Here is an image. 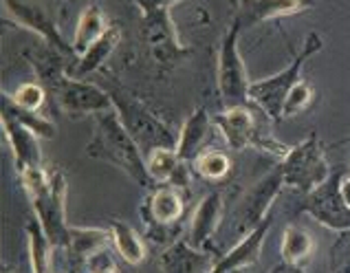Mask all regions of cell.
<instances>
[{"label":"cell","instance_id":"1","mask_svg":"<svg viewBox=\"0 0 350 273\" xmlns=\"http://www.w3.org/2000/svg\"><path fill=\"white\" fill-rule=\"evenodd\" d=\"M23 185L31 198L36 220L55 249H68L71 227L66 222V179L59 168H27L20 172Z\"/></svg>","mask_w":350,"mask_h":273},{"label":"cell","instance_id":"2","mask_svg":"<svg viewBox=\"0 0 350 273\" xmlns=\"http://www.w3.org/2000/svg\"><path fill=\"white\" fill-rule=\"evenodd\" d=\"M86 155L93 159H102L106 164L119 168L139 185L154 187L148 172L146 155L142 153L139 144L122 124L115 108L95 115V133L91 144L86 148Z\"/></svg>","mask_w":350,"mask_h":273},{"label":"cell","instance_id":"3","mask_svg":"<svg viewBox=\"0 0 350 273\" xmlns=\"http://www.w3.org/2000/svg\"><path fill=\"white\" fill-rule=\"evenodd\" d=\"M322 47H324L322 36L315 31L308 34L304 40L302 51L293 57V62L288 64V68H284L282 73H278V75L260 79V82H252V88H249V102H254L269 119H273V121L282 119V108L286 102V95L302 82L299 75H302L304 64L308 62V57L315 55Z\"/></svg>","mask_w":350,"mask_h":273},{"label":"cell","instance_id":"4","mask_svg":"<svg viewBox=\"0 0 350 273\" xmlns=\"http://www.w3.org/2000/svg\"><path fill=\"white\" fill-rule=\"evenodd\" d=\"M108 95L113 99L115 113L122 119V124L133 139L142 148V153L148 157L159 148H174L176 150V139L170 133L167 126L159 119L152 110H148L137 97L128 95L126 90H108Z\"/></svg>","mask_w":350,"mask_h":273},{"label":"cell","instance_id":"5","mask_svg":"<svg viewBox=\"0 0 350 273\" xmlns=\"http://www.w3.org/2000/svg\"><path fill=\"white\" fill-rule=\"evenodd\" d=\"M142 12L144 38L159 66H172L189 55V49L178 40L176 25L172 20L174 3H137Z\"/></svg>","mask_w":350,"mask_h":273},{"label":"cell","instance_id":"6","mask_svg":"<svg viewBox=\"0 0 350 273\" xmlns=\"http://www.w3.org/2000/svg\"><path fill=\"white\" fill-rule=\"evenodd\" d=\"M282 187H284V179L282 172H280V166L273 172H269L265 179H260L254 187H249L243 200L234 207L232 216L227 218V229H225L227 238H234L238 245L267 216H271V207Z\"/></svg>","mask_w":350,"mask_h":273},{"label":"cell","instance_id":"7","mask_svg":"<svg viewBox=\"0 0 350 273\" xmlns=\"http://www.w3.org/2000/svg\"><path fill=\"white\" fill-rule=\"evenodd\" d=\"M280 172H282L284 185L297 190L302 196L311 194L315 187L328 181L333 170L324 157L317 133H311L304 141L288 150L280 164Z\"/></svg>","mask_w":350,"mask_h":273},{"label":"cell","instance_id":"8","mask_svg":"<svg viewBox=\"0 0 350 273\" xmlns=\"http://www.w3.org/2000/svg\"><path fill=\"white\" fill-rule=\"evenodd\" d=\"M240 31H243V20L236 14L223 36L221 51H218V93H221L225 108H240L249 104L252 82H249L245 62L238 51Z\"/></svg>","mask_w":350,"mask_h":273},{"label":"cell","instance_id":"9","mask_svg":"<svg viewBox=\"0 0 350 273\" xmlns=\"http://www.w3.org/2000/svg\"><path fill=\"white\" fill-rule=\"evenodd\" d=\"M214 124L225 137V144L232 150H245V148H258L265 153H271L280 159H284L291 148L280 144L271 135H265L262 128L258 126L256 117L247 106L240 108H225L223 113L214 115Z\"/></svg>","mask_w":350,"mask_h":273},{"label":"cell","instance_id":"10","mask_svg":"<svg viewBox=\"0 0 350 273\" xmlns=\"http://www.w3.org/2000/svg\"><path fill=\"white\" fill-rule=\"evenodd\" d=\"M344 174L342 170L331 172L328 181L315 187L311 194L302 196L299 209L306 211L313 220L333 231H350V207L342 194Z\"/></svg>","mask_w":350,"mask_h":273},{"label":"cell","instance_id":"11","mask_svg":"<svg viewBox=\"0 0 350 273\" xmlns=\"http://www.w3.org/2000/svg\"><path fill=\"white\" fill-rule=\"evenodd\" d=\"M3 9L16 20L18 25H23L25 29H29V31H33L36 36L42 38L44 47L53 49V51H57L64 57H75L73 47L62 38V34H59V29L55 25V18L46 5L25 3V0H5Z\"/></svg>","mask_w":350,"mask_h":273},{"label":"cell","instance_id":"12","mask_svg":"<svg viewBox=\"0 0 350 273\" xmlns=\"http://www.w3.org/2000/svg\"><path fill=\"white\" fill-rule=\"evenodd\" d=\"M183 211H185V203L181 190L170 185L152 190L142 203V216L146 220V225L150 227V231L157 229V234H152L154 238H159L161 231L172 229L181 220Z\"/></svg>","mask_w":350,"mask_h":273},{"label":"cell","instance_id":"13","mask_svg":"<svg viewBox=\"0 0 350 273\" xmlns=\"http://www.w3.org/2000/svg\"><path fill=\"white\" fill-rule=\"evenodd\" d=\"M221 220H223V194L221 192H212V194H207L196 205L194 216L185 229V240L194 249L209 251V242H212L214 234L221 227Z\"/></svg>","mask_w":350,"mask_h":273},{"label":"cell","instance_id":"14","mask_svg":"<svg viewBox=\"0 0 350 273\" xmlns=\"http://www.w3.org/2000/svg\"><path fill=\"white\" fill-rule=\"evenodd\" d=\"M221 256L223 254L216 251L194 249L185 238H178L161 254L159 265H161V273H209Z\"/></svg>","mask_w":350,"mask_h":273},{"label":"cell","instance_id":"15","mask_svg":"<svg viewBox=\"0 0 350 273\" xmlns=\"http://www.w3.org/2000/svg\"><path fill=\"white\" fill-rule=\"evenodd\" d=\"M214 117H209L205 108H196L192 115L185 119L181 133L176 137V155L181 161L189 164L207 153V144L214 135Z\"/></svg>","mask_w":350,"mask_h":273},{"label":"cell","instance_id":"16","mask_svg":"<svg viewBox=\"0 0 350 273\" xmlns=\"http://www.w3.org/2000/svg\"><path fill=\"white\" fill-rule=\"evenodd\" d=\"M271 220H273V214L267 216L252 231V234L245 236L243 240L238 242V245H234L232 249L227 251V254H223L221 258H218L214 269L209 271V273H229V271H234V269H247V267H252L254 262L258 260L260 251H262L267 234H269V229H271Z\"/></svg>","mask_w":350,"mask_h":273},{"label":"cell","instance_id":"17","mask_svg":"<svg viewBox=\"0 0 350 273\" xmlns=\"http://www.w3.org/2000/svg\"><path fill=\"white\" fill-rule=\"evenodd\" d=\"M150 179L154 185H170L185 190L189 185V172L187 164L178 159L174 148H159L146 157Z\"/></svg>","mask_w":350,"mask_h":273},{"label":"cell","instance_id":"18","mask_svg":"<svg viewBox=\"0 0 350 273\" xmlns=\"http://www.w3.org/2000/svg\"><path fill=\"white\" fill-rule=\"evenodd\" d=\"M3 130L12 144L18 172L27 168H42V150H40V137L33 130L18 124L16 119L9 115H3Z\"/></svg>","mask_w":350,"mask_h":273},{"label":"cell","instance_id":"19","mask_svg":"<svg viewBox=\"0 0 350 273\" xmlns=\"http://www.w3.org/2000/svg\"><path fill=\"white\" fill-rule=\"evenodd\" d=\"M108 23H106V14L102 12V7L97 3L88 5L82 16L77 20V27H75V34H73V53L79 60L82 55H86V51L91 49L99 38H102L108 31Z\"/></svg>","mask_w":350,"mask_h":273},{"label":"cell","instance_id":"20","mask_svg":"<svg viewBox=\"0 0 350 273\" xmlns=\"http://www.w3.org/2000/svg\"><path fill=\"white\" fill-rule=\"evenodd\" d=\"M108 240H113L111 229L97 227H71V240H68V258L77 265H86L88 258H93L99 251H104Z\"/></svg>","mask_w":350,"mask_h":273},{"label":"cell","instance_id":"21","mask_svg":"<svg viewBox=\"0 0 350 273\" xmlns=\"http://www.w3.org/2000/svg\"><path fill=\"white\" fill-rule=\"evenodd\" d=\"M119 40H122V31H119V27H111L108 31L97 40V42L88 49L86 55H82L79 60H75V64L71 66V70H68V75L71 77H82L86 73H93V70H97L99 66H102L108 55L113 53V49L119 44Z\"/></svg>","mask_w":350,"mask_h":273},{"label":"cell","instance_id":"22","mask_svg":"<svg viewBox=\"0 0 350 273\" xmlns=\"http://www.w3.org/2000/svg\"><path fill=\"white\" fill-rule=\"evenodd\" d=\"M315 251V240L308 234L306 229L297 227V225H288L282 234V247H280V254H282V262L291 267L302 269L304 262L313 256Z\"/></svg>","mask_w":350,"mask_h":273},{"label":"cell","instance_id":"23","mask_svg":"<svg viewBox=\"0 0 350 273\" xmlns=\"http://www.w3.org/2000/svg\"><path fill=\"white\" fill-rule=\"evenodd\" d=\"M308 5L304 3H243L238 5V16L243 20V27H252L260 20H271V18H284V16H293L304 12Z\"/></svg>","mask_w":350,"mask_h":273},{"label":"cell","instance_id":"24","mask_svg":"<svg viewBox=\"0 0 350 273\" xmlns=\"http://www.w3.org/2000/svg\"><path fill=\"white\" fill-rule=\"evenodd\" d=\"M111 236L115 242L117 254L122 256L128 265H139L146 258V245L139 238V234L124 220H113L111 222Z\"/></svg>","mask_w":350,"mask_h":273},{"label":"cell","instance_id":"25","mask_svg":"<svg viewBox=\"0 0 350 273\" xmlns=\"http://www.w3.org/2000/svg\"><path fill=\"white\" fill-rule=\"evenodd\" d=\"M27 238H29V254H31V271L51 273V254L55 247L46 238L42 225L36 218L27 222Z\"/></svg>","mask_w":350,"mask_h":273},{"label":"cell","instance_id":"26","mask_svg":"<svg viewBox=\"0 0 350 273\" xmlns=\"http://www.w3.org/2000/svg\"><path fill=\"white\" fill-rule=\"evenodd\" d=\"M3 115H9L12 119H16L18 124H23L25 128L33 130L40 139H51L55 135V126L51 124V121L40 117L38 113H31V110H25V108L16 106L9 95L3 97Z\"/></svg>","mask_w":350,"mask_h":273},{"label":"cell","instance_id":"27","mask_svg":"<svg viewBox=\"0 0 350 273\" xmlns=\"http://www.w3.org/2000/svg\"><path fill=\"white\" fill-rule=\"evenodd\" d=\"M194 172L198 177H203L207 181H221L229 174L232 170V161L221 150H207L201 157L194 161Z\"/></svg>","mask_w":350,"mask_h":273},{"label":"cell","instance_id":"28","mask_svg":"<svg viewBox=\"0 0 350 273\" xmlns=\"http://www.w3.org/2000/svg\"><path fill=\"white\" fill-rule=\"evenodd\" d=\"M12 97V102L20 108H25V110H31V113H38L40 106L44 104V99H46V88L44 86H40V84H33V82H29V84H23L14 95H9Z\"/></svg>","mask_w":350,"mask_h":273},{"label":"cell","instance_id":"29","mask_svg":"<svg viewBox=\"0 0 350 273\" xmlns=\"http://www.w3.org/2000/svg\"><path fill=\"white\" fill-rule=\"evenodd\" d=\"M311 97H313L311 86H308L306 82H299L291 93L286 95V102L282 108V119H288L297 113H302V110L308 106V102H311Z\"/></svg>","mask_w":350,"mask_h":273},{"label":"cell","instance_id":"30","mask_svg":"<svg viewBox=\"0 0 350 273\" xmlns=\"http://www.w3.org/2000/svg\"><path fill=\"white\" fill-rule=\"evenodd\" d=\"M331 271L350 273V236H344L335 242L333 254H331Z\"/></svg>","mask_w":350,"mask_h":273},{"label":"cell","instance_id":"31","mask_svg":"<svg viewBox=\"0 0 350 273\" xmlns=\"http://www.w3.org/2000/svg\"><path fill=\"white\" fill-rule=\"evenodd\" d=\"M342 194H344V200H346L348 207H350V177L344 179V183H342Z\"/></svg>","mask_w":350,"mask_h":273},{"label":"cell","instance_id":"32","mask_svg":"<svg viewBox=\"0 0 350 273\" xmlns=\"http://www.w3.org/2000/svg\"><path fill=\"white\" fill-rule=\"evenodd\" d=\"M273 273H304L299 267H291V265H282V267H278Z\"/></svg>","mask_w":350,"mask_h":273},{"label":"cell","instance_id":"33","mask_svg":"<svg viewBox=\"0 0 350 273\" xmlns=\"http://www.w3.org/2000/svg\"><path fill=\"white\" fill-rule=\"evenodd\" d=\"M79 267H82V265H77V262H73V265L71 267H68L64 273H79Z\"/></svg>","mask_w":350,"mask_h":273},{"label":"cell","instance_id":"34","mask_svg":"<svg viewBox=\"0 0 350 273\" xmlns=\"http://www.w3.org/2000/svg\"><path fill=\"white\" fill-rule=\"evenodd\" d=\"M229 273H245V269H234V271H229Z\"/></svg>","mask_w":350,"mask_h":273},{"label":"cell","instance_id":"35","mask_svg":"<svg viewBox=\"0 0 350 273\" xmlns=\"http://www.w3.org/2000/svg\"><path fill=\"white\" fill-rule=\"evenodd\" d=\"M95 273H102V271H95ZM115 273H119V269H117V271H115Z\"/></svg>","mask_w":350,"mask_h":273},{"label":"cell","instance_id":"36","mask_svg":"<svg viewBox=\"0 0 350 273\" xmlns=\"http://www.w3.org/2000/svg\"><path fill=\"white\" fill-rule=\"evenodd\" d=\"M119 273H126V271H122V269H119Z\"/></svg>","mask_w":350,"mask_h":273}]
</instances>
